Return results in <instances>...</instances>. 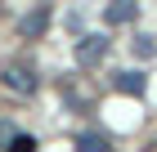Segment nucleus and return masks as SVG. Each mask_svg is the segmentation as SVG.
<instances>
[{
  "instance_id": "nucleus-1",
  "label": "nucleus",
  "mask_w": 157,
  "mask_h": 152,
  "mask_svg": "<svg viewBox=\"0 0 157 152\" xmlns=\"http://www.w3.org/2000/svg\"><path fill=\"white\" fill-rule=\"evenodd\" d=\"M103 58H108V36L90 32V36L76 40V63H81V67H99Z\"/></svg>"
},
{
  "instance_id": "nucleus-2",
  "label": "nucleus",
  "mask_w": 157,
  "mask_h": 152,
  "mask_svg": "<svg viewBox=\"0 0 157 152\" xmlns=\"http://www.w3.org/2000/svg\"><path fill=\"white\" fill-rule=\"evenodd\" d=\"M0 76H5V85H9L13 94H32L36 90V67H32V63H5Z\"/></svg>"
},
{
  "instance_id": "nucleus-3",
  "label": "nucleus",
  "mask_w": 157,
  "mask_h": 152,
  "mask_svg": "<svg viewBox=\"0 0 157 152\" xmlns=\"http://www.w3.org/2000/svg\"><path fill=\"white\" fill-rule=\"evenodd\" d=\"M45 27H49V9H45V5H36L32 13H23L18 36H23V40H40V36H45Z\"/></svg>"
},
{
  "instance_id": "nucleus-4",
  "label": "nucleus",
  "mask_w": 157,
  "mask_h": 152,
  "mask_svg": "<svg viewBox=\"0 0 157 152\" xmlns=\"http://www.w3.org/2000/svg\"><path fill=\"white\" fill-rule=\"evenodd\" d=\"M112 85H117V94H135V98H144L148 76H144L139 67H126V72H117V76H112Z\"/></svg>"
},
{
  "instance_id": "nucleus-5",
  "label": "nucleus",
  "mask_w": 157,
  "mask_h": 152,
  "mask_svg": "<svg viewBox=\"0 0 157 152\" xmlns=\"http://www.w3.org/2000/svg\"><path fill=\"white\" fill-rule=\"evenodd\" d=\"M135 13H139V0H112L108 9H103V23H108V27H121V23H130Z\"/></svg>"
},
{
  "instance_id": "nucleus-6",
  "label": "nucleus",
  "mask_w": 157,
  "mask_h": 152,
  "mask_svg": "<svg viewBox=\"0 0 157 152\" xmlns=\"http://www.w3.org/2000/svg\"><path fill=\"white\" fill-rule=\"evenodd\" d=\"M72 143H76V152H112V139L99 134V130H81Z\"/></svg>"
},
{
  "instance_id": "nucleus-7",
  "label": "nucleus",
  "mask_w": 157,
  "mask_h": 152,
  "mask_svg": "<svg viewBox=\"0 0 157 152\" xmlns=\"http://www.w3.org/2000/svg\"><path fill=\"white\" fill-rule=\"evenodd\" d=\"M9 152H36V139H32V134H13V139H9Z\"/></svg>"
},
{
  "instance_id": "nucleus-8",
  "label": "nucleus",
  "mask_w": 157,
  "mask_h": 152,
  "mask_svg": "<svg viewBox=\"0 0 157 152\" xmlns=\"http://www.w3.org/2000/svg\"><path fill=\"white\" fill-rule=\"evenodd\" d=\"M135 54H139V58H153V54H157L153 36H135Z\"/></svg>"
},
{
  "instance_id": "nucleus-9",
  "label": "nucleus",
  "mask_w": 157,
  "mask_h": 152,
  "mask_svg": "<svg viewBox=\"0 0 157 152\" xmlns=\"http://www.w3.org/2000/svg\"><path fill=\"white\" fill-rule=\"evenodd\" d=\"M9 139H13V125H9V121H0V148H9Z\"/></svg>"
}]
</instances>
